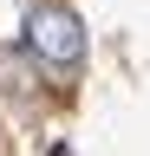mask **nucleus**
Segmentation results:
<instances>
[{"label": "nucleus", "mask_w": 150, "mask_h": 156, "mask_svg": "<svg viewBox=\"0 0 150 156\" xmlns=\"http://www.w3.org/2000/svg\"><path fill=\"white\" fill-rule=\"evenodd\" d=\"M26 46L46 58V65H79L85 58V26H79V13H65V7H33L26 13Z\"/></svg>", "instance_id": "obj_1"}]
</instances>
